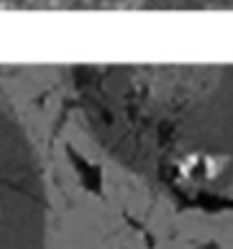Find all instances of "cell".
Masks as SVG:
<instances>
[{"label":"cell","mask_w":233,"mask_h":249,"mask_svg":"<svg viewBox=\"0 0 233 249\" xmlns=\"http://www.w3.org/2000/svg\"><path fill=\"white\" fill-rule=\"evenodd\" d=\"M26 0H0V11H5V8H13V11H18V8H23Z\"/></svg>","instance_id":"2"},{"label":"cell","mask_w":233,"mask_h":249,"mask_svg":"<svg viewBox=\"0 0 233 249\" xmlns=\"http://www.w3.org/2000/svg\"><path fill=\"white\" fill-rule=\"evenodd\" d=\"M46 200L26 136L0 108V249H44Z\"/></svg>","instance_id":"1"},{"label":"cell","mask_w":233,"mask_h":249,"mask_svg":"<svg viewBox=\"0 0 233 249\" xmlns=\"http://www.w3.org/2000/svg\"><path fill=\"white\" fill-rule=\"evenodd\" d=\"M154 3H164V0H154Z\"/></svg>","instance_id":"3"}]
</instances>
